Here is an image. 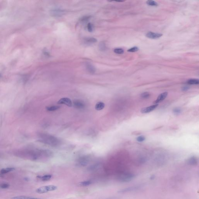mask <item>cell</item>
I'll return each instance as SVG.
<instances>
[{
    "label": "cell",
    "instance_id": "28",
    "mask_svg": "<svg viewBox=\"0 0 199 199\" xmlns=\"http://www.w3.org/2000/svg\"><path fill=\"white\" fill-rule=\"evenodd\" d=\"M87 29L89 32H92L94 29L93 25L91 23H89L87 25Z\"/></svg>",
    "mask_w": 199,
    "mask_h": 199
},
{
    "label": "cell",
    "instance_id": "34",
    "mask_svg": "<svg viewBox=\"0 0 199 199\" xmlns=\"http://www.w3.org/2000/svg\"><path fill=\"white\" fill-rule=\"evenodd\" d=\"M44 54L45 56H47V57H49L50 56V54L48 51H45L44 52Z\"/></svg>",
    "mask_w": 199,
    "mask_h": 199
},
{
    "label": "cell",
    "instance_id": "13",
    "mask_svg": "<svg viewBox=\"0 0 199 199\" xmlns=\"http://www.w3.org/2000/svg\"><path fill=\"white\" fill-rule=\"evenodd\" d=\"M162 35H163L161 33H154V32H150L147 33L146 36L147 37L150 39H156L160 38L162 36Z\"/></svg>",
    "mask_w": 199,
    "mask_h": 199
},
{
    "label": "cell",
    "instance_id": "31",
    "mask_svg": "<svg viewBox=\"0 0 199 199\" xmlns=\"http://www.w3.org/2000/svg\"><path fill=\"white\" fill-rule=\"evenodd\" d=\"M138 49H139L137 47L135 46V47H133V48L128 50V51L130 52H135L138 51Z\"/></svg>",
    "mask_w": 199,
    "mask_h": 199
},
{
    "label": "cell",
    "instance_id": "26",
    "mask_svg": "<svg viewBox=\"0 0 199 199\" xmlns=\"http://www.w3.org/2000/svg\"><path fill=\"white\" fill-rule=\"evenodd\" d=\"M114 51L115 53L117 54H122L124 52V50L121 48L115 49H114Z\"/></svg>",
    "mask_w": 199,
    "mask_h": 199
},
{
    "label": "cell",
    "instance_id": "12",
    "mask_svg": "<svg viewBox=\"0 0 199 199\" xmlns=\"http://www.w3.org/2000/svg\"><path fill=\"white\" fill-rule=\"evenodd\" d=\"M85 66L86 70L90 74H94L96 72V68H95V67L93 65L91 64L90 63H86Z\"/></svg>",
    "mask_w": 199,
    "mask_h": 199
},
{
    "label": "cell",
    "instance_id": "37",
    "mask_svg": "<svg viewBox=\"0 0 199 199\" xmlns=\"http://www.w3.org/2000/svg\"></svg>",
    "mask_w": 199,
    "mask_h": 199
},
{
    "label": "cell",
    "instance_id": "27",
    "mask_svg": "<svg viewBox=\"0 0 199 199\" xmlns=\"http://www.w3.org/2000/svg\"><path fill=\"white\" fill-rule=\"evenodd\" d=\"M9 183H4L0 184V188H2V189H8L9 187Z\"/></svg>",
    "mask_w": 199,
    "mask_h": 199
},
{
    "label": "cell",
    "instance_id": "4",
    "mask_svg": "<svg viewBox=\"0 0 199 199\" xmlns=\"http://www.w3.org/2000/svg\"><path fill=\"white\" fill-rule=\"evenodd\" d=\"M90 156H89L85 155L79 157L77 161L76 164L79 166H85L88 164L90 162Z\"/></svg>",
    "mask_w": 199,
    "mask_h": 199
},
{
    "label": "cell",
    "instance_id": "23",
    "mask_svg": "<svg viewBox=\"0 0 199 199\" xmlns=\"http://www.w3.org/2000/svg\"><path fill=\"white\" fill-rule=\"evenodd\" d=\"M92 183V181H91L88 180V181H84L80 182L79 185L81 186H87L90 185Z\"/></svg>",
    "mask_w": 199,
    "mask_h": 199
},
{
    "label": "cell",
    "instance_id": "36",
    "mask_svg": "<svg viewBox=\"0 0 199 199\" xmlns=\"http://www.w3.org/2000/svg\"><path fill=\"white\" fill-rule=\"evenodd\" d=\"M1 74H0V77H1Z\"/></svg>",
    "mask_w": 199,
    "mask_h": 199
},
{
    "label": "cell",
    "instance_id": "17",
    "mask_svg": "<svg viewBox=\"0 0 199 199\" xmlns=\"http://www.w3.org/2000/svg\"><path fill=\"white\" fill-rule=\"evenodd\" d=\"M100 167V164L99 163L94 164L89 167L88 169L89 171H94L97 170Z\"/></svg>",
    "mask_w": 199,
    "mask_h": 199
},
{
    "label": "cell",
    "instance_id": "9",
    "mask_svg": "<svg viewBox=\"0 0 199 199\" xmlns=\"http://www.w3.org/2000/svg\"><path fill=\"white\" fill-rule=\"evenodd\" d=\"M64 13H65V11L63 10L57 9L52 10L51 11L50 14L53 17H58L63 15Z\"/></svg>",
    "mask_w": 199,
    "mask_h": 199
},
{
    "label": "cell",
    "instance_id": "3",
    "mask_svg": "<svg viewBox=\"0 0 199 199\" xmlns=\"http://www.w3.org/2000/svg\"><path fill=\"white\" fill-rule=\"evenodd\" d=\"M57 189V187L56 186L49 185L41 187L37 189L36 192L39 194H44L48 192L55 190Z\"/></svg>",
    "mask_w": 199,
    "mask_h": 199
},
{
    "label": "cell",
    "instance_id": "6",
    "mask_svg": "<svg viewBox=\"0 0 199 199\" xmlns=\"http://www.w3.org/2000/svg\"><path fill=\"white\" fill-rule=\"evenodd\" d=\"M73 106L76 108L82 110L85 107V104L84 102L80 100H75L73 101Z\"/></svg>",
    "mask_w": 199,
    "mask_h": 199
},
{
    "label": "cell",
    "instance_id": "14",
    "mask_svg": "<svg viewBox=\"0 0 199 199\" xmlns=\"http://www.w3.org/2000/svg\"><path fill=\"white\" fill-rule=\"evenodd\" d=\"M84 41L86 44H92L93 43H96L97 40L96 38H93V37H89V38H86Z\"/></svg>",
    "mask_w": 199,
    "mask_h": 199
},
{
    "label": "cell",
    "instance_id": "2",
    "mask_svg": "<svg viewBox=\"0 0 199 199\" xmlns=\"http://www.w3.org/2000/svg\"><path fill=\"white\" fill-rule=\"evenodd\" d=\"M135 177L136 175L133 173L126 171L120 173L117 177V179L121 182H128L133 180Z\"/></svg>",
    "mask_w": 199,
    "mask_h": 199
},
{
    "label": "cell",
    "instance_id": "33",
    "mask_svg": "<svg viewBox=\"0 0 199 199\" xmlns=\"http://www.w3.org/2000/svg\"><path fill=\"white\" fill-rule=\"evenodd\" d=\"M189 87L187 86H185L184 87H183L182 88V90L183 91H186L188 90L189 89Z\"/></svg>",
    "mask_w": 199,
    "mask_h": 199
},
{
    "label": "cell",
    "instance_id": "24",
    "mask_svg": "<svg viewBox=\"0 0 199 199\" xmlns=\"http://www.w3.org/2000/svg\"><path fill=\"white\" fill-rule=\"evenodd\" d=\"M150 96V94L149 93L147 92H143L141 94V97L143 99H147L149 98Z\"/></svg>",
    "mask_w": 199,
    "mask_h": 199
},
{
    "label": "cell",
    "instance_id": "22",
    "mask_svg": "<svg viewBox=\"0 0 199 199\" xmlns=\"http://www.w3.org/2000/svg\"><path fill=\"white\" fill-rule=\"evenodd\" d=\"M182 112V110L181 108L179 107H176L174 108L173 110V112L175 115H178L181 113Z\"/></svg>",
    "mask_w": 199,
    "mask_h": 199
},
{
    "label": "cell",
    "instance_id": "32",
    "mask_svg": "<svg viewBox=\"0 0 199 199\" xmlns=\"http://www.w3.org/2000/svg\"><path fill=\"white\" fill-rule=\"evenodd\" d=\"M90 17H83L81 19V22H87L90 18Z\"/></svg>",
    "mask_w": 199,
    "mask_h": 199
},
{
    "label": "cell",
    "instance_id": "35",
    "mask_svg": "<svg viewBox=\"0 0 199 199\" xmlns=\"http://www.w3.org/2000/svg\"><path fill=\"white\" fill-rule=\"evenodd\" d=\"M28 199H42L39 198H31H31H28Z\"/></svg>",
    "mask_w": 199,
    "mask_h": 199
},
{
    "label": "cell",
    "instance_id": "25",
    "mask_svg": "<svg viewBox=\"0 0 199 199\" xmlns=\"http://www.w3.org/2000/svg\"><path fill=\"white\" fill-rule=\"evenodd\" d=\"M147 4L151 6H158V3L154 1H147Z\"/></svg>",
    "mask_w": 199,
    "mask_h": 199
},
{
    "label": "cell",
    "instance_id": "1",
    "mask_svg": "<svg viewBox=\"0 0 199 199\" xmlns=\"http://www.w3.org/2000/svg\"><path fill=\"white\" fill-rule=\"evenodd\" d=\"M40 140L41 142L53 147H58L61 145L62 141L58 138L46 133L39 135Z\"/></svg>",
    "mask_w": 199,
    "mask_h": 199
},
{
    "label": "cell",
    "instance_id": "15",
    "mask_svg": "<svg viewBox=\"0 0 199 199\" xmlns=\"http://www.w3.org/2000/svg\"><path fill=\"white\" fill-rule=\"evenodd\" d=\"M105 103H103L102 102H98L96 103L95 108L97 111H100L103 109L105 107Z\"/></svg>",
    "mask_w": 199,
    "mask_h": 199
},
{
    "label": "cell",
    "instance_id": "19",
    "mask_svg": "<svg viewBox=\"0 0 199 199\" xmlns=\"http://www.w3.org/2000/svg\"><path fill=\"white\" fill-rule=\"evenodd\" d=\"M187 83L190 85H198L199 84V81L198 79H190L187 81Z\"/></svg>",
    "mask_w": 199,
    "mask_h": 199
},
{
    "label": "cell",
    "instance_id": "30",
    "mask_svg": "<svg viewBox=\"0 0 199 199\" xmlns=\"http://www.w3.org/2000/svg\"><path fill=\"white\" fill-rule=\"evenodd\" d=\"M146 140V137L143 135L138 136L137 138V141L139 142H143Z\"/></svg>",
    "mask_w": 199,
    "mask_h": 199
},
{
    "label": "cell",
    "instance_id": "8",
    "mask_svg": "<svg viewBox=\"0 0 199 199\" xmlns=\"http://www.w3.org/2000/svg\"><path fill=\"white\" fill-rule=\"evenodd\" d=\"M58 104H64L69 107H71L72 106V102L68 98H63L58 100L57 102Z\"/></svg>",
    "mask_w": 199,
    "mask_h": 199
},
{
    "label": "cell",
    "instance_id": "10",
    "mask_svg": "<svg viewBox=\"0 0 199 199\" xmlns=\"http://www.w3.org/2000/svg\"><path fill=\"white\" fill-rule=\"evenodd\" d=\"M168 93L167 92H165L160 94L157 97V99L154 101L153 103L155 104H158L163 101L168 96Z\"/></svg>",
    "mask_w": 199,
    "mask_h": 199
},
{
    "label": "cell",
    "instance_id": "7",
    "mask_svg": "<svg viewBox=\"0 0 199 199\" xmlns=\"http://www.w3.org/2000/svg\"><path fill=\"white\" fill-rule=\"evenodd\" d=\"M158 104H154V105L142 108L141 110V112L142 114H146V113H149V112H151L155 110L156 108L158 107Z\"/></svg>",
    "mask_w": 199,
    "mask_h": 199
},
{
    "label": "cell",
    "instance_id": "5",
    "mask_svg": "<svg viewBox=\"0 0 199 199\" xmlns=\"http://www.w3.org/2000/svg\"><path fill=\"white\" fill-rule=\"evenodd\" d=\"M142 187V186L141 185H134L128 187H126L121 189L119 191V192L120 193H127L132 192H133L137 191L140 190Z\"/></svg>",
    "mask_w": 199,
    "mask_h": 199
},
{
    "label": "cell",
    "instance_id": "11",
    "mask_svg": "<svg viewBox=\"0 0 199 199\" xmlns=\"http://www.w3.org/2000/svg\"><path fill=\"white\" fill-rule=\"evenodd\" d=\"M198 158L195 156H192L187 159V163L188 165L190 166H195L198 165Z\"/></svg>",
    "mask_w": 199,
    "mask_h": 199
},
{
    "label": "cell",
    "instance_id": "20",
    "mask_svg": "<svg viewBox=\"0 0 199 199\" xmlns=\"http://www.w3.org/2000/svg\"><path fill=\"white\" fill-rule=\"evenodd\" d=\"M39 178H41L43 181H48L51 178L52 175H46L43 176H39Z\"/></svg>",
    "mask_w": 199,
    "mask_h": 199
},
{
    "label": "cell",
    "instance_id": "21",
    "mask_svg": "<svg viewBox=\"0 0 199 199\" xmlns=\"http://www.w3.org/2000/svg\"><path fill=\"white\" fill-rule=\"evenodd\" d=\"M98 47H99L100 50L102 51H104L106 50V44L103 42H101L99 43Z\"/></svg>",
    "mask_w": 199,
    "mask_h": 199
},
{
    "label": "cell",
    "instance_id": "16",
    "mask_svg": "<svg viewBox=\"0 0 199 199\" xmlns=\"http://www.w3.org/2000/svg\"><path fill=\"white\" fill-rule=\"evenodd\" d=\"M15 170V168H12V167L3 168L1 170V173L2 174H6V173H8L10 172L14 171Z\"/></svg>",
    "mask_w": 199,
    "mask_h": 199
},
{
    "label": "cell",
    "instance_id": "18",
    "mask_svg": "<svg viewBox=\"0 0 199 199\" xmlns=\"http://www.w3.org/2000/svg\"><path fill=\"white\" fill-rule=\"evenodd\" d=\"M60 108V106H50L46 107V110L48 111H54L58 110Z\"/></svg>",
    "mask_w": 199,
    "mask_h": 199
},
{
    "label": "cell",
    "instance_id": "29",
    "mask_svg": "<svg viewBox=\"0 0 199 199\" xmlns=\"http://www.w3.org/2000/svg\"><path fill=\"white\" fill-rule=\"evenodd\" d=\"M31 197L29 196H17L16 197H13L11 199H28L30 198Z\"/></svg>",
    "mask_w": 199,
    "mask_h": 199
}]
</instances>
